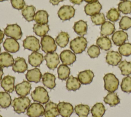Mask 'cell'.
I'll use <instances>...</instances> for the list:
<instances>
[{
	"label": "cell",
	"instance_id": "d6986e66",
	"mask_svg": "<svg viewBox=\"0 0 131 117\" xmlns=\"http://www.w3.org/2000/svg\"><path fill=\"white\" fill-rule=\"evenodd\" d=\"M127 39V33L123 30H119L115 32L112 36V40L114 44L118 46H120L124 44Z\"/></svg>",
	"mask_w": 131,
	"mask_h": 117
},
{
	"label": "cell",
	"instance_id": "ba28073f",
	"mask_svg": "<svg viewBox=\"0 0 131 117\" xmlns=\"http://www.w3.org/2000/svg\"><path fill=\"white\" fill-rule=\"evenodd\" d=\"M45 113V108L39 103H32L27 109V115L29 117H40Z\"/></svg>",
	"mask_w": 131,
	"mask_h": 117
},
{
	"label": "cell",
	"instance_id": "8fae6325",
	"mask_svg": "<svg viewBox=\"0 0 131 117\" xmlns=\"http://www.w3.org/2000/svg\"><path fill=\"white\" fill-rule=\"evenodd\" d=\"M44 59L46 61L48 68L51 70H54L59 64L58 55L55 52L47 53L44 56Z\"/></svg>",
	"mask_w": 131,
	"mask_h": 117
},
{
	"label": "cell",
	"instance_id": "ac0fdd59",
	"mask_svg": "<svg viewBox=\"0 0 131 117\" xmlns=\"http://www.w3.org/2000/svg\"><path fill=\"white\" fill-rule=\"evenodd\" d=\"M94 77L93 72L91 70H85L79 72L77 78L80 83L83 85H88L92 83Z\"/></svg>",
	"mask_w": 131,
	"mask_h": 117
},
{
	"label": "cell",
	"instance_id": "ab89813d",
	"mask_svg": "<svg viewBox=\"0 0 131 117\" xmlns=\"http://www.w3.org/2000/svg\"><path fill=\"white\" fill-rule=\"evenodd\" d=\"M118 9L125 14L131 13V1L125 0L120 2L118 4Z\"/></svg>",
	"mask_w": 131,
	"mask_h": 117
},
{
	"label": "cell",
	"instance_id": "bcb514c9",
	"mask_svg": "<svg viewBox=\"0 0 131 117\" xmlns=\"http://www.w3.org/2000/svg\"><path fill=\"white\" fill-rule=\"evenodd\" d=\"M87 53L91 58H96L100 54V48L97 45H92L88 49Z\"/></svg>",
	"mask_w": 131,
	"mask_h": 117
},
{
	"label": "cell",
	"instance_id": "db71d44e",
	"mask_svg": "<svg viewBox=\"0 0 131 117\" xmlns=\"http://www.w3.org/2000/svg\"><path fill=\"white\" fill-rule=\"evenodd\" d=\"M8 1V0H0V2H3V1Z\"/></svg>",
	"mask_w": 131,
	"mask_h": 117
},
{
	"label": "cell",
	"instance_id": "836d02e7",
	"mask_svg": "<svg viewBox=\"0 0 131 117\" xmlns=\"http://www.w3.org/2000/svg\"><path fill=\"white\" fill-rule=\"evenodd\" d=\"M69 35L63 31L60 32L55 38V42L60 47L64 48L68 44L69 41Z\"/></svg>",
	"mask_w": 131,
	"mask_h": 117
},
{
	"label": "cell",
	"instance_id": "d590c367",
	"mask_svg": "<svg viewBox=\"0 0 131 117\" xmlns=\"http://www.w3.org/2000/svg\"><path fill=\"white\" fill-rule=\"evenodd\" d=\"M57 73L59 79L62 81L66 80L69 77L70 74V68L68 66V65L63 64H61L58 67Z\"/></svg>",
	"mask_w": 131,
	"mask_h": 117
},
{
	"label": "cell",
	"instance_id": "74e56055",
	"mask_svg": "<svg viewBox=\"0 0 131 117\" xmlns=\"http://www.w3.org/2000/svg\"><path fill=\"white\" fill-rule=\"evenodd\" d=\"M12 99L7 92H0V106L3 108H7L11 104Z\"/></svg>",
	"mask_w": 131,
	"mask_h": 117
},
{
	"label": "cell",
	"instance_id": "d6a6232c",
	"mask_svg": "<svg viewBox=\"0 0 131 117\" xmlns=\"http://www.w3.org/2000/svg\"><path fill=\"white\" fill-rule=\"evenodd\" d=\"M104 103L110 106H115L120 103V99L117 94L115 92H110L103 98Z\"/></svg>",
	"mask_w": 131,
	"mask_h": 117
},
{
	"label": "cell",
	"instance_id": "8d00e7d4",
	"mask_svg": "<svg viewBox=\"0 0 131 117\" xmlns=\"http://www.w3.org/2000/svg\"><path fill=\"white\" fill-rule=\"evenodd\" d=\"M74 110L78 117H88L90 109L89 106L88 105L78 104L75 106Z\"/></svg>",
	"mask_w": 131,
	"mask_h": 117
},
{
	"label": "cell",
	"instance_id": "603a6c76",
	"mask_svg": "<svg viewBox=\"0 0 131 117\" xmlns=\"http://www.w3.org/2000/svg\"><path fill=\"white\" fill-rule=\"evenodd\" d=\"M14 63V60L9 53L4 52L0 53V67L2 68L12 66Z\"/></svg>",
	"mask_w": 131,
	"mask_h": 117
},
{
	"label": "cell",
	"instance_id": "60d3db41",
	"mask_svg": "<svg viewBox=\"0 0 131 117\" xmlns=\"http://www.w3.org/2000/svg\"><path fill=\"white\" fill-rule=\"evenodd\" d=\"M120 17V11L115 8L110 9L106 14V18L108 20L112 22H117Z\"/></svg>",
	"mask_w": 131,
	"mask_h": 117
},
{
	"label": "cell",
	"instance_id": "f35d334b",
	"mask_svg": "<svg viewBox=\"0 0 131 117\" xmlns=\"http://www.w3.org/2000/svg\"><path fill=\"white\" fill-rule=\"evenodd\" d=\"M118 67L121 70V74L124 76H128L131 74V61L127 62L126 60L121 61Z\"/></svg>",
	"mask_w": 131,
	"mask_h": 117
},
{
	"label": "cell",
	"instance_id": "d4e9b609",
	"mask_svg": "<svg viewBox=\"0 0 131 117\" xmlns=\"http://www.w3.org/2000/svg\"><path fill=\"white\" fill-rule=\"evenodd\" d=\"M44 60L43 55L38 52H33L28 56L29 63L33 67H38Z\"/></svg>",
	"mask_w": 131,
	"mask_h": 117
},
{
	"label": "cell",
	"instance_id": "f5cc1de1",
	"mask_svg": "<svg viewBox=\"0 0 131 117\" xmlns=\"http://www.w3.org/2000/svg\"><path fill=\"white\" fill-rule=\"evenodd\" d=\"M84 2L89 3H91V2H94V1H98V0H83Z\"/></svg>",
	"mask_w": 131,
	"mask_h": 117
},
{
	"label": "cell",
	"instance_id": "f1b7e54d",
	"mask_svg": "<svg viewBox=\"0 0 131 117\" xmlns=\"http://www.w3.org/2000/svg\"><path fill=\"white\" fill-rule=\"evenodd\" d=\"M81 84L78 78L71 75L67 80L66 88L69 91H75L80 88Z\"/></svg>",
	"mask_w": 131,
	"mask_h": 117
},
{
	"label": "cell",
	"instance_id": "9f6ffc18",
	"mask_svg": "<svg viewBox=\"0 0 131 117\" xmlns=\"http://www.w3.org/2000/svg\"><path fill=\"white\" fill-rule=\"evenodd\" d=\"M120 1H125V0H120Z\"/></svg>",
	"mask_w": 131,
	"mask_h": 117
},
{
	"label": "cell",
	"instance_id": "7dc6e473",
	"mask_svg": "<svg viewBox=\"0 0 131 117\" xmlns=\"http://www.w3.org/2000/svg\"><path fill=\"white\" fill-rule=\"evenodd\" d=\"M12 6L17 10L23 9L26 6L24 0H11Z\"/></svg>",
	"mask_w": 131,
	"mask_h": 117
},
{
	"label": "cell",
	"instance_id": "83f0119b",
	"mask_svg": "<svg viewBox=\"0 0 131 117\" xmlns=\"http://www.w3.org/2000/svg\"><path fill=\"white\" fill-rule=\"evenodd\" d=\"M115 31V27L113 23L110 22H105L101 27L100 34L101 36H107L113 34Z\"/></svg>",
	"mask_w": 131,
	"mask_h": 117
},
{
	"label": "cell",
	"instance_id": "c3c4849f",
	"mask_svg": "<svg viewBox=\"0 0 131 117\" xmlns=\"http://www.w3.org/2000/svg\"><path fill=\"white\" fill-rule=\"evenodd\" d=\"M64 0H49V2L53 5H57L60 2L63 1Z\"/></svg>",
	"mask_w": 131,
	"mask_h": 117
},
{
	"label": "cell",
	"instance_id": "e575fe53",
	"mask_svg": "<svg viewBox=\"0 0 131 117\" xmlns=\"http://www.w3.org/2000/svg\"><path fill=\"white\" fill-rule=\"evenodd\" d=\"M33 30L34 32L37 36L43 37L47 34L50 30L49 26L48 24L40 25L38 24H35L33 25Z\"/></svg>",
	"mask_w": 131,
	"mask_h": 117
},
{
	"label": "cell",
	"instance_id": "7402d4cb",
	"mask_svg": "<svg viewBox=\"0 0 131 117\" xmlns=\"http://www.w3.org/2000/svg\"><path fill=\"white\" fill-rule=\"evenodd\" d=\"M44 114L45 117H57L59 114L57 104L52 102L46 103Z\"/></svg>",
	"mask_w": 131,
	"mask_h": 117
},
{
	"label": "cell",
	"instance_id": "9c48e42d",
	"mask_svg": "<svg viewBox=\"0 0 131 117\" xmlns=\"http://www.w3.org/2000/svg\"><path fill=\"white\" fill-rule=\"evenodd\" d=\"M23 47L33 52L38 51L40 48L39 40L34 36H28L23 41Z\"/></svg>",
	"mask_w": 131,
	"mask_h": 117
},
{
	"label": "cell",
	"instance_id": "ee69618b",
	"mask_svg": "<svg viewBox=\"0 0 131 117\" xmlns=\"http://www.w3.org/2000/svg\"><path fill=\"white\" fill-rule=\"evenodd\" d=\"M131 27V17L123 16L119 22V28L122 30H127Z\"/></svg>",
	"mask_w": 131,
	"mask_h": 117
},
{
	"label": "cell",
	"instance_id": "7bdbcfd3",
	"mask_svg": "<svg viewBox=\"0 0 131 117\" xmlns=\"http://www.w3.org/2000/svg\"><path fill=\"white\" fill-rule=\"evenodd\" d=\"M119 53L123 56H128L131 55V44L124 43L119 46L118 48Z\"/></svg>",
	"mask_w": 131,
	"mask_h": 117
},
{
	"label": "cell",
	"instance_id": "4dcf8cb0",
	"mask_svg": "<svg viewBox=\"0 0 131 117\" xmlns=\"http://www.w3.org/2000/svg\"><path fill=\"white\" fill-rule=\"evenodd\" d=\"M96 44L99 48L104 51L109 50L112 47L111 40L107 36H101L96 40Z\"/></svg>",
	"mask_w": 131,
	"mask_h": 117
},
{
	"label": "cell",
	"instance_id": "7a4b0ae2",
	"mask_svg": "<svg viewBox=\"0 0 131 117\" xmlns=\"http://www.w3.org/2000/svg\"><path fill=\"white\" fill-rule=\"evenodd\" d=\"M31 96L33 101L42 104H46L49 101L48 91L42 86L36 87L31 93Z\"/></svg>",
	"mask_w": 131,
	"mask_h": 117
},
{
	"label": "cell",
	"instance_id": "30bf717a",
	"mask_svg": "<svg viewBox=\"0 0 131 117\" xmlns=\"http://www.w3.org/2000/svg\"><path fill=\"white\" fill-rule=\"evenodd\" d=\"M59 114L62 117H70L74 111L72 105L69 103L61 102L57 104Z\"/></svg>",
	"mask_w": 131,
	"mask_h": 117
},
{
	"label": "cell",
	"instance_id": "b9f144b4",
	"mask_svg": "<svg viewBox=\"0 0 131 117\" xmlns=\"http://www.w3.org/2000/svg\"><path fill=\"white\" fill-rule=\"evenodd\" d=\"M120 86L123 92L131 93V76H126L123 78Z\"/></svg>",
	"mask_w": 131,
	"mask_h": 117
},
{
	"label": "cell",
	"instance_id": "9a60e30c",
	"mask_svg": "<svg viewBox=\"0 0 131 117\" xmlns=\"http://www.w3.org/2000/svg\"><path fill=\"white\" fill-rule=\"evenodd\" d=\"M31 89V84L29 81H23L15 86L16 93L20 96H26L28 95Z\"/></svg>",
	"mask_w": 131,
	"mask_h": 117
},
{
	"label": "cell",
	"instance_id": "ffe728a7",
	"mask_svg": "<svg viewBox=\"0 0 131 117\" xmlns=\"http://www.w3.org/2000/svg\"><path fill=\"white\" fill-rule=\"evenodd\" d=\"M42 77V75L40 70L37 68L29 70L26 74V78L29 82L37 83L40 82Z\"/></svg>",
	"mask_w": 131,
	"mask_h": 117
},
{
	"label": "cell",
	"instance_id": "8992f818",
	"mask_svg": "<svg viewBox=\"0 0 131 117\" xmlns=\"http://www.w3.org/2000/svg\"><path fill=\"white\" fill-rule=\"evenodd\" d=\"M4 33L7 36L16 40L21 39L23 35L21 29L17 24L7 25L4 29Z\"/></svg>",
	"mask_w": 131,
	"mask_h": 117
},
{
	"label": "cell",
	"instance_id": "3957f363",
	"mask_svg": "<svg viewBox=\"0 0 131 117\" xmlns=\"http://www.w3.org/2000/svg\"><path fill=\"white\" fill-rule=\"evenodd\" d=\"M104 82V89L109 92H114L118 88L119 81L115 74L108 73L104 75L103 77Z\"/></svg>",
	"mask_w": 131,
	"mask_h": 117
},
{
	"label": "cell",
	"instance_id": "5b68a950",
	"mask_svg": "<svg viewBox=\"0 0 131 117\" xmlns=\"http://www.w3.org/2000/svg\"><path fill=\"white\" fill-rule=\"evenodd\" d=\"M40 44L42 50L46 53L54 52L57 49L55 41L52 37L48 35L41 37Z\"/></svg>",
	"mask_w": 131,
	"mask_h": 117
},
{
	"label": "cell",
	"instance_id": "44dd1931",
	"mask_svg": "<svg viewBox=\"0 0 131 117\" xmlns=\"http://www.w3.org/2000/svg\"><path fill=\"white\" fill-rule=\"evenodd\" d=\"M28 69V65L24 58L17 57L15 60V62L12 66V70L15 72L24 73Z\"/></svg>",
	"mask_w": 131,
	"mask_h": 117
},
{
	"label": "cell",
	"instance_id": "6da1fadb",
	"mask_svg": "<svg viewBox=\"0 0 131 117\" xmlns=\"http://www.w3.org/2000/svg\"><path fill=\"white\" fill-rule=\"evenodd\" d=\"M30 103L31 101L28 97L20 96L15 98L12 101V106L16 113L20 114L25 112L30 105Z\"/></svg>",
	"mask_w": 131,
	"mask_h": 117
},
{
	"label": "cell",
	"instance_id": "7c38bea8",
	"mask_svg": "<svg viewBox=\"0 0 131 117\" xmlns=\"http://www.w3.org/2000/svg\"><path fill=\"white\" fill-rule=\"evenodd\" d=\"M102 8V5L99 2L96 1L86 4L84 6V12L86 15L91 16L100 13Z\"/></svg>",
	"mask_w": 131,
	"mask_h": 117
},
{
	"label": "cell",
	"instance_id": "1f68e13d",
	"mask_svg": "<svg viewBox=\"0 0 131 117\" xmlns=\"http://www.w3.org/2000/svg\"><path fill=\"white\" fill-rule=\"evenodd\" d=\"M105 108L102 103H96L91 110L93 117H102L105 113Z\"/></svg>",
	"mask_w": 131,
	"mask_h": 117
},
{
	"label": "cell",
	"instance_id": "816d5d0a",
	"mask_svg": "<svg viewBox=\"0 0 131 117\" xmlns=\"http://www.w3.org/2000/svg\"><path fill=\"white\" fill-rule=\"evenodd\" d=\"M4 74V72H3V68L0 67V82H1V81L2 80V76Z\"/></svg>",
	"mask_w": 131,
	"mask_h": 117
},
{
	"label": "cell",
	"instance_id": "f6af8a7d",
	"mask_svg": "<svg viewBox=\"0 0 131 117\" xmlns=\"http://www.w3.org/2000/svg\"><path fill=\"white\" fill-rule=\"evenodd\" d=\"M92 22L96 25H102L105 22V17L103 13H98L91 16Z\"/></svg>",
	"mask_w": 131,
	"mask_h": 117
},
{
	"label": "cell",
	"instance_id": "e0dca14e",
	"mask_svg": "<svg viewBox=\"0 0 131 117\" xmlns=\"http://www.w3.org/2000/svg\"><path fill=\"white\" fill-rule=\"evenodd\" d=\"M4 49L8 52L16 53L19 49V44L18 42L12 38H7L3 43Z\"/></svg>",
	"mask_w": 131,
	"mask_h": 117
},
{
	"label": "cell",
	"instance_id": "5bb4252c",
	"mask_svg": "<svg viewBox=\"0 0 131 117\" xmlns=\"http://www.w3.org/2000/svg\"><path fill=\"white\" fill-rule=\"evenodd\" d=\"M59 57L62 64L66 65H71L76 60L75 54L69 50L62 51L60 53Z\"/></svg>",
	"mask_w": 131,
	"mask_h": 117
},
{
	"label": "cell",
	"instance_id": "4fadbf2b",
	"mask_svg": "<svg viewBox=\"0 0 131 117\" xmlns=\"http://www.w3.org/2000/svg\"><path fill=\"white\" fill-rule=\"evenodd\" d=\"M15 77L11 75H6L3 77L1 82V86L7 92H12L15 88Z\"/></svg>",
	"mask_w": 131,
	"mask_h": 117
},
{
	"label": "cell",
	"instance_id": "277c9868",
	"mask_svg": "<svg viewBox=\"0 0 131 117\" xmlns=\"http://www.w3.org/2000/svg\"><path fill=\"white\" fill-rule=\"evenodd\" d=\"M87 44V40L84 37L78 36L70 42V47L75 54H80L85 51Z\"/></svg>",
	"mask_w": 131,
	"mask_h": 117
},
{
	"label": "cell",
	"instance_id": "52a82bcc",
	"mask_svg": "<svg viewBox=\"0 0 131 117\" xmlns=\"http://www.w3.org/2000/svg\"><path fill=\"white\" fill-rule=\"evenodd\" d=\"M75 10L74 8L70 5H63L61 6L58 11L57 14L59 18L63 21L70 20L74 17Z\"/></svg>",
	"mask_w": 131,
	"mask_h": 117
},
{
	"label": "cell",
	"instance_id": "484cf974",
	"mask_svg": "<svg viewBox=\"0 0 131 117\" xmlns=\"http://www.w3.org/2000/svg\"><path fill=\"white\" fill-rule=\"evenodd\" d=\"M36 9L33 5H27L21 10V14L24 18L28 22L34 20Z\"/></svg>",
	"mask_w": 131,
	"mask_h": 117
},
{
	"label": "cell",
	"instance_id": "11a10c76",
	"mask_svg": "<svg viewBox=\"0 0 131 117\" xmlns=\"http://www.w3.org/2000/svg\"><path fill=\"white\" fill-rule=\"evenodd\" d=\"M1 47H0V53H1Z\"/></svg>",
	"mask_w": 131,
	"mask_h": 117
},
{
	"label": "cell",
	"instance_id": "f546056e",
	"mask_svg": "<svg viewBox=\"0 0 131 117\" xmlns=\"http://www.w3.org/2000/svg\"><path fill=\"white\" fill-rule=\"evenodd\" d=\"M48 17L49 14L46 11L40 10L35 13L34 20L36 24L45 25L47 24L48 23Z\"/></svg>",
	"mask_w": 131,
	"mask_h": 117
},
{
	"label": "cell",
	"instance_id": "f907efd6",
	"mask_svg": "<svg viewBox=\"0 0 131 117\" xmlns=\"http://www.w3.org/2000/svg\"><path fill=\"white\" fill-rule=\"evenodd\" d=\"M4 37V33L3 31L0 29V44L2 43Z\"/></svg>",
	"mask_w": 131,
	"mask_h": 117
},
{
	"label": "cell",
	"instance_id": "4316f807",
	"mask_svg": "<svg viewBox=\"0 0 131 117\" xmlns=\"http://www.w3.org/2000/svg\"><path fill=\"white\" fill-rule=\"evenodd\" d=\"M73 28L78 35L83 36L87 33V23L83 20H79L74 23Z\"/></svg>",
	"mask_w": 131,
	"mask_h": 117
},
{
	"label": "cell",
	"instance_id": "cb8c5ba5",
	"mask_svg": "<svg viewBox=\"0 0 131 117\" xmlns=\"http://www.w3.org/2000/svg\"><path fill=\"white\" fill-rule=\"evenodd\" d=\"M56 77L55 75L49 72H46L42 77V82L45 86L49 89H53L56 86Z\"/></svg>",
	"mask_w": 131,
	"mask_h": 117
},
{
	"label": "cell",
	"instance_id": "6f0895ef",
	"mask_svg": "<svg viewBox=\"0 0 131 117\" xmlns=\"http://www.w3.org/2000/svg\"><path fill=\"white\" fill-rule=\"evenodd\" d=\"M0 117H3V116H2V115H0Z\"/></svg>",
	"mask_w": 131,
	"mask_h": 117
},
{
	"label": "cell",
	"instance_id": "2e32d148",
	"mask_svg": "<svg viewBox=\"0 0 131 117\" xmlns=\"http://www.w3.org/2000/svg\"><path fill=\"white\" fill-rule=\"evenodd\" d=\"M122 60V55L117 51H109L107 52L105 60L106 62L110 65L117 66L121 62Z\"/></svg>",
	"mask_w": 131,
	"mask_h": 117
},
{
	"label": "cell",
	"instance_id": "681fc988",
	"mask_svg": "<svg viewBox=\"0 0 131 117\" xmlns=\"http://www.w3.org/2000/svg\"><path fill=\"white\" fill-rule=\"evenodd\" d=\"M83 0H70V1L75 5H80L82 3Z\"/></svg>",
	"mask_w": 131,
	"mask_h": 117
}]
</instances>
